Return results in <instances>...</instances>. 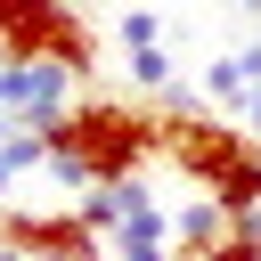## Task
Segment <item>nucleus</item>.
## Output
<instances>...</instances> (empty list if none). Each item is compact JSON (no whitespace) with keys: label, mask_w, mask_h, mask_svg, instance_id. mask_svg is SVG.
I'll return each instance as SVG.
<instances>
[{"label":"nucleus","mask_w":261,"mask_h":261,"mask_svg":"<svg viewBox=\"0 0 261 261\" xmlns=\"http://www.w3.org/2000/svg\"><path fill=\"white\" fill-rule=\"evenodd\" d=\"M171 237H179V261H204V253H220L228 245V204L204 188V196H188L179 212H171Z\"/></svg>","instance_id":"obj_6"},{"label":"nucleus","mask_w":261,"mask_h":261,"mask_svg":"<svg viewBox=\"0 0 261 261\" xmlns=\"http://www.w3.org/2000/svg\"><path fill=\"white\" fill-rule=\"evenodd\" d=\"M237 114H245V130L261 139V90H245V106H237Z\"/></svg>","instance_id":"obj_11"},{"label":"nucleus","mask_w":261,"mask_h":261,"mask_svg":"<svg viewBox=\"0 0 261 261\" xmlns=\"http://www.w3.org/2000/svg\"><path fill=\"white\" fill-rule=\"evenodd\" d=\"M0 57H49L73 73H98V41L73 0H0Z\"/></svg>","instance_id":"obj_2"},{"label":"nucleus","mask_w":261,"mask_h":261,"mask_svg":"<svg viewBox=\"0 0 261 261\" xmlns=\"http://www.w3.org/2000/svg\"><path fill=\"white\" fill-rule=\"evenodd\" d=\"M204 261H261V245H253V237H237V228H228V245H220V253H204Z\"/></svg>","instance_id":"obj_10"},{"label":"nucleus","mask_w":261,"mask_h":261,"mask_svg":"<svg viewBox=\"0 0 261 261\" xmlns=\"http://www.w3.org/2000/svg\"><path fill=\"white\" fill-rule=\"evenodd\" d=\"M114 41H122V49H147V41H163V16H155V8H122Z\"/></svg>","instance_id":"obj_9"},{"label":"nucleus","mask_w":261,"mask_h":261,"mask_svg":"<svg viewBox=\"0 0 261 261\" xmlns=\"http://www.w3.org/2000/svg\"><path fill=\"white\" fill-rule=\"evenodd\" d=\"M106 245H114V261H179V237H171V212H163V204L130 212Z\"/></svg>","instance_id":"obj_7"},{"label":"nucleus","mask_w":261,"mask_h":261,"mask_svg":"<svg viewBox=\"0 0 261 261\" xmlns=\"http://www.w3.org/2000/svg\"><path fill=\"white\" fill-rule=\"evenodd\" d=\"M155 147H163V114H155V106H130V98H82L73 114L49 122V188L82 196V188H98V179L139 171Z\"/></svg>","instance_id":"obj_1"},{"label":"nucleus","mask_w":261,"mask_h":261,"mask_svg":"<svg viewBox=\"0 0 261 261\" xmlns=\"http://www.w3.org/2000/svg\"><path fill=\"white\" fill-rule=\"evenodd\" d=\"M0 245H16L33 261H114L106 228H90L73 204H49V212H8L0 204Z\"/></svg>","instance_id":"obj_3"},{"label":"nucleus","mask_w":261,"mask_h":261,"mask_svg":"<svg viewBox=\"0 0 261 261\" xmlns=\"http://www.w3.org/2000/svg\"><path fill=\"white\" fill-rule=\"evenodd\" d=\"M122 73H130V90H155V98H163V90L179 82V57H171L163 41H147V49H122Z\"/></svg>","instance_id":"obj_8"},{"label":"nucleus","mask_w":261,"mask_h":261,"mask_svg":"<svg viewBox=\"0 0 261 261\" xmlns=\"http://www.w3.org/2000/svg\"><path fill=\"white\" fill-rule=\"evenodd\" d=\"M73 65H49V57H0V114L8 122H57L73 114Z\"/></svg>","instance_id":"obj_4"},{"label":"nucleus","mask_w":261,"mask_h":261,"mask_svg":"<svg viewBox=\"0 0 261 261\" xmlns=\"http://www.w3.org/2000/svg\"><path fill=\"white\" fill-rule=\"evenodd\" d=\"M147 204H155V196H147V179H139V171H122V179H98V188H82V196H73V212H82L90 228H106V237H114L130 212H147Z\"/></svg>","instance_id":"obj_5"}]
</instances>
